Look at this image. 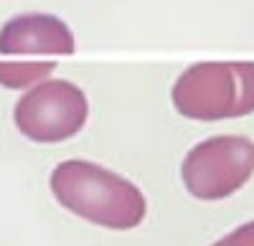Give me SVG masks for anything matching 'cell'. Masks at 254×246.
<instances>
[{
    "instance_id": "6da1fadb",
    "label": "cell",
    "mask_w": 254,
    "mask_h": 246,
    "mask_svg": "<svg viewBox=\"0 0 254 246\" xmlns=\"http://www.w3.org/2000/svg\"><path fill=\"white\" fill-rule=\"evenodd\" d=\"M51 193L66 211L102 229L130 231L145 221L147 200L125 175L89 160H64L51 173Z\"/></svg>"
},
{
    "instance_id": "7a4b0ae2",
    "label": "cell",
    "mask_w": 254,
    "mask_h": 246,
    "mask_svg": "<svg viewBox=\"0 0 254 246\" xmlns=\"http://www.w3.org/2000/svg\"><path fill=\"white\" fill-rule=\"evenodd\" d=\"M173 107L193 122H224L254 112V61H198L171 89Z\"/></svg>"
},
{
    "instance_id": "3957f363",
    "label": "cell",
    "mask_w": 254,
    "mask_h": 246,
    "mask_svg": "<svg viewBox=\"0 0 254 246\" xmlns=\"http://www.w3.org/2000/svg\"><path fill=\"white\" fill-rule=\"evenodd\" d=\"M254 175V140L247 135H214L193 145L181 162L186 191L206 203L242 191Z\"/></svg>"
},
{
    "instance_id": "277c9868",
    "label": "cell",
    "mask_w": 254,
    "mask_h": 246,
    "mask_svg": "<svg viewBox=\"0 0 254 246\" xmlns=\"http://www.w3.org/2000/svg\"><path fill=\"white\" fill-rule=\"evenodd\" d=\"M18 132L31 142L54 145L71 140L89 119V101L69 79H44L26 89L13 109Z\"/></svg>"
},
{
    "instance_id": "5b68a950",
    "label": "cell",
    "mask_w": 254,
    "mask_h": 246,
    "mask_svg": "<svg viewBox=\"0 0 254 246\" xmlns=\"http://www.w3.org/2000/svg\"><path fill=\"white\" fill-rule=\"evenodd\" d=\"M71 28L51 13H20L0 26V56H71Z\"/></svg>"
},
{
    "instance_id": "8992f818",
    "label": "cell",
    "mask_w": 254,
    "mask_h": 246,
    "mask_svg": "<svg viewBox=\"0 0 254 246\" xmlns=\"http://www.w3.org/2000/svg\"><path fill=\"white\" fill-rule=\"evenodd\" d=\"M56 69V61H0V84L8 89H31Z\"/></svg>"
},
{
    "instance_id": "52a82bcc",
    "label": "cell",
    "mask_w": 254,
    "mask_h": 246,
    "mask_svg": "<svg viewBox=\"0 0 254 246\" xmlns=\"http://www.w3.org/2000/svg\"><path fill=\"white\" fill-rule=\"evenodd\" d=\"M211 246H254V221L242 223L239 229L229 231L224 239H219L216 244H211Z\"/></svg>"
}]
</instances>
